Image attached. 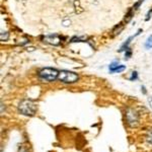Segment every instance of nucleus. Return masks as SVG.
<instances>
[{
    "label": "nucleus",
    "mask_w": 152,
    "mask_h": 152,
    "mask_svg": "<svg viewBox=\"0 0 152 152\" xmlns=\"http://www.w3.org/2000/svg\"><path fill=\"white\" fill-rule=\"evenodd\" d=\"M18 112L24 116H34L37 112V105L33 100L23 99L18 104Z\"/></svg>",
    "instance_id": "f257e3e1"
},
{
    "label": "nucleus",
    "mask_w": 152,
    "mask_h": 152,
    "mask_svg": "<svg viewBox=\"0 0 152 152\" xmlns=\"http://www.w3.org/2000/svg\"><path fill=\"white\" fill-rule=\"evenodd\" d=\"M39 76L46 81H54L59 77V72L53 68H44L39 72Z\"/></svg>",
    "instance_id": "f03ea898"
},
{
    "label": "nucleus",
    "mask_w": 152,
    "mask_h": 152,
    "mask_svg": "<svg viewBox=\"0 0 152 152\" xmlns=\"http://www.w3.org/2000/svg\"><path fill=\"white\" fill-rule=\"evenodd\" d=\"M59 80L64 83H74L78 80V75L72 71L63 70L59 72Z\"/></svg>",
    "instance_id": "7ed1b4c3"
},
{
    "label": "nucleus",
    "mask_w": 152,
    "mask_h": 152,
    "mask_svg": "<svg viewBox=\"0 0 152 152\" xmlns=\"http://www.w3.org/2000/svg\"><path fill=\"white\" fill-rule=\"evenodd\" d=\"M127 120H128L129 124L133 125L138 121V116H137V114L133 110H128V112H127Z\"/></svg>",
    "instance_id": "20e7f679"
},
{
    "label": "nucleus",
    "mask_w": 152,
    "mask_h": 152,
    "mask_svg": "<svg viewBox=\"0 0 152 152\" xmlns=\"http://www.w3.org/2000/svg\"><path fill=\"white\" fill-rule=\"evenodd\" d=\"M44 42L51 44V45L57 46V45L60 44V38H59L58 36H56V35H54V36H47V37H45V38H44Z\"/></svg>",
    "instance_id": "39448f33"
},
{
    "label": "nucleus",
    "mask_w": 152,
    "mask_h": 152,
    "mask_svg": "<svg viewBox=\"0 0 152 152\" xmlns=\"http://www.w3.org/2000/svg\"><path fill=\"white\" fill-rule=\"evenodd\" d=\"M133 39V37H131V38H129L128 40H127V42H125V43L123 44V46L121 47V49H120V52H123V51L125 50H128V46H129V44L131 43V40Z\"/></svg>",
    "instance_id": "423d86ee"
},
{
    "label": "nucleus",
    "mask_w": 152,
    "mask_h": 152,
    "mask_svg": "<svg viewBox=\"0 0 152 152\" xmlns=\"http://www.w3.org/2000/svg\"><path fill=\"white\" fill-rule=\"evenodd\" d=\"M120 65H121V64H119L118 62H113L112 64L110 65V71H111L112 73H114V71L116 70Z\"/></svg>",
    "instance_id": "0eeeda50"
},
{
    "label": "nucleus",
    "mask_w": 152,
    "mask_h": 152,
    "mask_svg": "<svg viewBox=\"0 0 152 152\" xmlns=\"http://www.w3.org/2000/svg\"><path fill=\"white\" fill-rule=\"evenodd\" d=\"M145 48L146 49H151L152 48V35L147 39V42L145 44Z\"/></svg>",
    "instance_id": "6e6552de"
},
{
    "label": "nucleus",
    "mask_w": 152,
    "mask_h": 152,
    "mask_svg": "<svg viewBox=\"0 0 152 152\" xmlns=\"http://www.w3.org/2000/svg\"><path fill=\"white\" fill-rule=\"evenodd\" d=\"M125 69H126V66H125V65H120L119 67H118L117 69L114 71V73H121V72H123Z\"/></svg>",
    "instance_id": "1a4fd4ad"
},
{
    "label": "nucleus",
    "mask_w": 152,
    "mask_h": 152,
    "mask_svg": "<svg viewBox=\"0 0 152 152\" xmlns=\"http://www.w3.org/2000/svg\"><path fill=\"white\" fill-rule=\"evenodd\" d=\"M137 77H138V74H137V72L136 71H133V72H132V76L131 77H130V80H136L137 79Z\"/></svg>",
    "instance_id": "9d476101"
},
{
    "label": "nucleus",
    "mask_w": 152,
    "mask_h": 152,
    "mask_svg": "<svg viewBox=\"0 0 152 152\" xmlns=\"http://www.w3.org/2000/svg\"><path fill=\"white\" fill-rule=\"evenodd\" d=\"M147 140H148L149 143H151V144H152V131L150 132V133H149L148 137H147Z\"/></svg>",
    "instance_id": "9b49d317"
},
{
    "label": "nucleus",
    "mask_w": 152,
    "mask_h": 152,
    "mask_svg": "<svg viewBox=\"0 0 152 152\" xmlns=\"http://www.w3.org/2000/svg\"><path fill=\"white\" fill-rule=\"evenodd\" d=\"M126 51H127V52H126V54H125V58L128 59L130 56H131V50H129V49H128V50H126Z\"/></svg>",
    "instance_id": "f8f14e48"
},
{
    "label": "nucleus",
    "mask_w": 152,
    "mask_h": 152,
    "mask_svg": "<svg viewBox=\"0 0 152 152\" xmlns=\"http://www.w3.org/2000/svg\"><path fill=\"white\" fill-rule=\"evenodd\" d=\"M151 15H152V9H151V11H149L148 12V14H147V16H146V20H149L150 19V18H151Z\"/></svg>",
    "instance_id": "ddd939ff"
},
{
    "label": "nucleus",
    "mask_w": 152,
    "mask_h": 152,
    "mask_svg": "<svg viewBox=\"0 0 152 152\" xmlns=\"http://www.w3.org/2000/svg\"><path fill=\"white\" fill-rule=\"evenodd\" d=\"M148 102H149V104H150V107H151V109H152V97H148Z\"/></svg>",
    "instance_id": "4468645a"
}]
</instances>
